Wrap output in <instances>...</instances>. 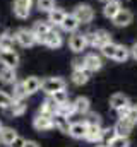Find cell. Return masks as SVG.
Wrapping results in <instances>:
<instances>
[{
  "instance_id": "1",
  "label": "cell",
  "mask_w": 137,
  "mask_h": 147,
  "mask_svg": "<svg viewBox=\"0 0 137 147\" xmlns=\"http://www.w3.org/2000/svg\"><path fill=\"white\" fill-rule=\"evenodd\" d=\"M65 80L62 77H46L45 80H41V91L46 94V96H52L55 94L57 91H62L65 89Z\"/></svg>"
},
{
  "instance_id": "2",
  "label": "cell",
  "mask_w": 137,
  "mask_h": 147,
  "mask_svg": "<svg viewBox=\"0 0 137 147\" xmlns=\"http://www.w3.org/2000/svg\"><path fill=\"white\" fill-rule=\"evenodd\" d=\"M86 39H87V45L94 46V48H101L106 43L111 41V34L104 29H98V31H93V33H87L86 34Z\"/></svg>"
},
{
  "instance_id": "3",
  "label": "cell",
  "mask_w": 137,
  "mask_h": 147,
  "mask_svg": "<svg viewBox=\"0 0 137 147\" xmlns=\"http://www.w3.org/2000/svg\"><path fill=\"white\" fill-rule=\"evenodd\" d=\"M72 14L77 17V21H79L81 24H89V22H93V19H94V9H93L91 5H87V3H79V5H75V9H74Z\"/></svg>"
},
{
  "instance_id": "4",
  "label": "cell",
  "mask_w": 137,
  "mask_h": 147,
  "mask_svg": "<svg viewBox=\"0 0 137 147\" xmlns=\"http://www.w3.org/2000/svg\"><path fill=\"white\" fill-rule=\"evenodd\" d=\"M33 0H14L12 3V12L17 19H28L33 9Z\"/></svg>"
},
{
  "instance_id": "5",
  "label": "cell",
  "mask_w": 137,
  "mask_h": 147,
  "mask_svg": "<svg viewBox=\"0 0 137 147\" xmlns=\"http://www.w3.org/2000/svg\"><path fill=\"white\" fill-rule=\"evenodd\" d=\"M16 41L21 45V46H24V48H28V46H33L38 43V38L36 34L33 33V29H24V28H21V29H17L16 31Z\"/></svg>"
},
{
  "instance_id": "6",
  "label": "cell",
  "mask_w": 137,
  "mask_h": 147,
  "mask_svg": "<svg viewBox=\"0 0 137 147\" xmlns=\"http://www.w3.org/2000/svg\"><path fill=\"white\" fill-rule=\"evenodd\" d=\"M89 123V127H87V134H86V140H89V142H101L103 139V128L101 125H100V116L96 118V120H89L87 121Z\"/></svg>"
},
{
  "instance_id": "7",
  "label": "cell",
  "mask_w": 137,
  "mask_h": 147,
  "mask_svg": "<svg viewBox=\"0 0 137 147\" xmlns=\"http://www.w3.org/2000/svg\"><path fill=\"white\" fill-rule=\"evenodd\" d=\"M68 48L74 51V53H81L87 48V39L86 34H81V33H72V36L68 38Z\"/></svg>"
},
{
  "instance_id": "8",
  "label": "cell",
  "mask_w": 137,
  "mask_h": 147,
  "mask_svg": "<svg viewBox=\"0 0 137 147\" xmlns=\"http://www.w3.org/2000/svg\"><path fill=\"white\" fill-rule=\"evenodd\" d=\"M33 127L38 130V132H46V130H52V128H53V120H52V116L39 113V115H36V116H34Z\"/></svg>"
},
{
  "instance_id": "9",
  "label": "cell",
  "mask_w": 137,
  "mask_h": 147,
  "mask_svg": "<svg viewBox=\"0 0 137 147\" xmlns=\"http://www.w3.org/2000/svg\"><path fill=\"white\" fill-rule=\"evenodd\" d=\"M0 63L3 67H9V69H16L19 65V55L14 51V50H5V51H0Z\"/></svg>"
},
{
  "instance_id": "10",
  "label": "cell",
  "mask_w": 137,
  "mask_h": 147,
  "mask_svg": "<svg viewBox=\"0 0 137 147\" xmlns=\"http://www.w3.org/2000/svg\"><path fill=\"white\" fill-rule=\"evenodd\" d=\"M45 46H48V48H52V50H57V48H60L62 45H64V38L62 34L58 33V31H55V29H52L46 36L43 38V41H41Z\"/></svg>"
},
{
  "instance_id": "11",
  "label": "cell",
  "mask_w": 137,
  "mask_h": 147,
  "mask_svg": "<svg viewBox=\"0 0 137 147\" xmlns=\"http://www.w3.org/2000/svg\"><path fill=\"white\" fill-rule=\"evenodd\" d=\"M84 63H86V70H89V72H98V70H101L103 67V58L100 55H96V53H87L86 57H84Z\"/></svg>"
},
{
  "instance_id": "12",
  "label": "cell",
  "mask_w": 137,
  "mask_h": 147,
  "mask_svg": "<svg viewBox=\"0 0 137 147\" xmlns=\"http://www.w3.org/2000/svg\"><path fill=\"white\" fill-rule=\"evenodd\" d=\"M87 127H89V123H87V121H75V123H70L68 135H70V137H74V139H86Z\"/></svg>"
},
{
  "instance_id": "13",
  "label": "cell",
  "mask_w": 137,
  "mask_h": 147,
  "mask_svg": "<svg viewBox=\"0 0 137 147\" xmlns=\"http://www.w3.org/2000/svg\"><path fill=\"white\" fill-rule=\"evenodd\" d=\"M52 29H53V26H52L48 21H36L34 26H33V33L36 34V38H38V43H41L43 38L46 36Z\"/></svg>"
},
{
  "instance_id": "14",
  "label": "cell",
  "mask_w": 137,
  "mask_h": 147,
  "mask_svg": "<svg viewBox=\"0 0 137 147\" xmlns=\"http://www.w3.org/2000/svg\"><path fill=\"white\" fill-rule=\"evenodd\" d=\"M132 21H134V16H132V12L127 10V9H120V12L113 17V24H115L117 28H125V26H129Z\"/></svg>"
},
{
  "instance_id": "15",
  "label": "cell",
  "mask_w": 137,
  "mask_h": 147,
  "mask_svg": "<svg viewBox=\"0 0 137 147\" xmlns=\"http://www.w3.org/2000/svg\"><path fill=\"white\" fill-rule=\"evenodd\" d=\"M132 128H134V123H132L130 120H127V118H120V120L115 123V127H113L115 134H117V135H122V137H129L130 132H132Z\"/></svg>"
},
{
  "instance_id": "16",
  "label": "cell",
  "mask_w": 137,
  "mask_h": 147,
  "mask_svg": "<svg viewBox=\"0 0 137 147\" xmlns=\"http://www.w3.org/2000/svg\"><path fill=\"white\" fill-rule=\"evenodd\" d=\"M22 84H24V89H26V94L28 96H33V94H36L41 89V79L39 77H34V75L24 79Z\"/></svg>"
},
{
  "instance_id": "17",
  "label": "cell",
  "mask_w": 137,
  "mask_h": 147,
  "mask_svg": "<svg viewBox=\"0 0 137 147\" xmlns=\"http://www.w3.org/2000/svg\"><path fill=\"white\" fill-rule=\"evenodd\" d=\"M120 9H122L120 0H110V2H106L104 7H103V16H104L106 19H111V21H113V17L120 12Z\"/></svg>"
},
{
  "instance_id": "18",
  "label": "cell",
  "mask_w": 137,
  "mask_h": 147,
  "mask_svg": "<svg viewBox=\"0 0 137 147\" xmlns=\"http://www.w3.org/2000/svg\"><path fill=\"white\" fill-rule=\"evenodd\" d=\"M79 26H81V22L77 21V17H75L74 14H65L64 21H62V24H60V28H62L65 33H75Z\"/></svg>"
},
{
  "instance_id": "19",
  "label": "cell",
  "mask_w": 137,
  "mask_h": 147,
  "mask_svg": "<svg viewBox=\"0 0 137 147\" xmlns=\"http://www.w3.org/2000/svg\"><path fill=\"white\" fill-rule=\"evenodd\" d=\"M52 120H53V127H55V128H58V130L64 132V134H68V130H70L68 116L62 115V113H55V115L52 116Z\"/></svg>"
},
{
  "instance_id": "20",
  "label": "cell",
  "mask_w": 137,
  "mask_h": 147,
  "mask_svg": "<svg viewBox=\"0 0 137 147\" xmlns=\"http://www.w3.org/2000/svg\"><path fill=\"white\" fill-rule=\"evenodd\" d=\"M58 110V103L52 98V96H48L45 101H43V105H41V110L39 113H43V115H48V116H53L55 113Z\"/></svg>"
},
{
  "instance_id": "21",
  "label": "cell",
  "mask_w": 137,
  "mask_h": 147,
  "mask_svg": "<svg viewBox=\"0 0 137 147\" xmlns=\"http://www.w3.org/2000/svg\"><path fill=\"white\" fill-rule=\"evenodd\" d=\"M65 10L64 9H58V7H55V9H52L50 12H48V22L52 24V26H60L62 24V21H64V17H65Z\"/></svg>"
},
{
  "instance_id": "22",
  "label": "cell",
  "mask_w": 137,
  "mask_h": 147,
  "mask_svg": "<svg viewBox=\"0 0 137 147\" xmlns=\"http://www.w3.org/2000/svg\"><path fill=\"white\" fill-rule=\"evenodd\" d=\"M127 105H130V101H129V98H127L125 94H122V92H117V94H113V96L110 98V106H111L113 110H120V108H123V106H127Z\"/></svg>"
},
{
  "instance_id": "23",
  "label": "cell",
  "mask_w": 137,
  "mask_h": 147,
  "mask_svg": "<svg viewBox=\"0 0 137 147\" xmlns=\"http://www.w3.org/2000/svg\"><path fill=\"white\" fill-rule=\"evenodd\" d=\"M74 106H75V113H79V115H86V113H89L91 101H89L86 96H79V98H75Z\"/></svg>"
},
{
  "instance_id": "24",
  "label": "cell",
  "mask_w": 137,
  "mask_h": 147,
  "mask_svg": "<svg viewBox=\"0 0 137 147\" xmlns=\"http://www.w3.org/2000/svg\"><path fill=\"white\" fill-rule=\"evenodd\" d=\"M0 82H3V84H16V82H17L16 69L3 67V69L0 70Z\"/></svg>"
},
{
  "instance_id": "25",
  "label": "cell",
  "mask_w": 137,
  "mask_h": 147,
  "mask_svg": "<svg viewBox=\"0 0 137 147\" xmlns=\"http://www.w3.org/2000/svg\"><path fill=\"white\" fill-rule=\"evenodd\" d=\"M16 137H17V132H16L14 128H10V127H2V128H0V140H2L5 146H10Z\"/></svg>"
},
{
  "instance_id": "26",
  "label": "cell",
  "mask_w": 137,
  "mask_h": 147,
  "mask_svg": "<svg viewBox=\"0 0 137 147\" xmlns=\"http://www.w3.org/2000/svg\"><path fill=\"white\" fill-rule=\"evenodd\" d=\"M14 41H16V36H14V34H10L9 31L2 33V34H0V51L12 50V48H14Z\"/></svg>"
},
{
  "instance_id": "27",
  "label": "cell",
  "mask_w": 137,
  "mask_h": 147,
  "mask_svg": "<svg viewBox=\"0 0 137 147\" xmlns=\"http://www.w3.org/2000/svg\"><path fill=\"white\" fill-rule=\"evenodd\" d=\"M89 77H91V72L89 70H74L72 72V82L75 84V86H84L87 80H89Z\"/></svg>"
},
{
  "instance_id": "28",
  "label": "cell",
  "mask_w": 137,
  "mask_h": 147,
  "mask_svg": "<svg viewBox=\"0 0 137 147\" xmlns=\"http://www.w3.org/2000/svg\"><path fill=\"white\" fill-rule=\"evenodd\" d=\"M5 111H7L10 116H21V115L26 111V103H24V99H22V101L14 99V103H12V105H10Z\"/></svg>"
},
{
  "instance_id": "29",
  "label": "cell",
  "mask_w": 137,
  "mask_h": 147,
  "mask_svg": "<svg viewBox=\"0 0 137 147\" xmlns=\"http://www.w3.org/2000/svg\"><path fill=\"white\" fill-rule=\"evenodd\" d=\"M26 89H24V84L22 82H16L14 84V89H12V98L17 99V101H22L26 98Z\"/></svg>"
},
{
  "instance_id": "30",
  "label": "cell",
  "mask_w": 137,
  "mask_h": 147,
  "mask_svg": "<svg viewBox=\"0 0 137 147\" xmlns=\"http://www.w3.org/2000/svg\"><path fill=\"white\" fill-rule=\"evenodd\" d=\"M100 50H101V53L106 57V58H113L115 53H117V50H118V45L113 43V41H110V43H106L104 46H101Z\"/></svg>"
},
{
  "instance_id": "31",
  "label": "cell",
  "mask_w": 137,
  "mask_h": 147,
  "mask_svg": "<svg viewBox=\"0 0 137 147\" xmlns=\"http://www.w3.org/2000/svg\"><path fill=\"white\" fill-rule=\"evenodd\" d=\"M57 113H62V115H65V116H72L74 113H75V106H74V101L70 103V101H65V103H60L58 105V110Z\"/></svg>"
},
{
  "instance_id": "32",
  "label": "cell",
  "mask_w": 137,
  "mask_h": 147,
  "mask_svg": "<svg viewBox=\"0 0 137 147\" xmlns=\"http://www.w3.org/2000/svg\"><path fill=\"white\" fill-rule=\"evenodd\" d=\"M129 57H130V50H129L127 46L118 45V50H117V53H115L113 60H115V62H125Z\"/></svg>"
},
{
  "instance_id": "33",
  "label": "cell",
  "mask_w": 137,
  "mask_h": 147,
  "mask_svg": "<svg viewBox=\"0 0 137 147\" xmlns=\"http://www.w3.org/2000/svg\"><path fill=\"white\" fill-rule=\"evenodd\" d=\"M55 7V0H36V9L39 12H50Z\"/></svg>"
},
{
  "instance_id": "34",
  "label": "cell",
  "mask_w": 137,
  "mask_h": 147,
  "mask_svg": "<svg viewBox=\"0 0 137 147\" xmlns=\"http://www.w3.org/2000/svg\"><path fill=\"white\" fill-rule=\"evenodd\" d=\"M129 137H122V135H117L106 147H129Z\"/></svg>"
},
{
  "instance_id": "35",
  "label": "cell",
  "mask_w": 137,
  "mask_h": 147,
  "mask_svg": "<svg viewBox=\"0 0 137 147\" xmlns=\"http://www.w3.org/2000/svg\"><path fill=\"white\" fill-rule=\"evenodd\" d=\"M12 103H14V98H12L10 94L3 92V91H0V108H2V110H7Z\"/></svg>"
},
{
  "instance_id": "36",
  "label": "cell",
  "mask_w": 137,
  "mask_h": 147,
  "mask_svg": "<svg viewBox=\"0 0 137 147\" xmlns=\"http://www.w3.org/2000/svg\"><path fill=\"white\" fill-rule=\"evenodd\" d=\"M117 137V134H115V130L113 128H103V139L101 142H104V146H108L113 139Z\"/></svg>"
},
{
  "instance_id": "37",
  "label": "cell",
  "mask_w": 137,
  "mask_h": 147,
  "mask_svg": "<svg viewBox=\"0 0 137 147\" xmlns=\"http://www.w3.org/2000/svg\"><path fill=\"white\" fill-rule=\"evenodd\" d=\"M52 98L60 105V103H65V101H68V96H67V91L65 89H62V91H57L55 94H52Z\"/></svg>"
},
{
  "instance_id": "38",
  "label": "cell",
  "mask_w": 137,
  "mask_h": 147,
  "mask_svg": "<svg viewBox=\"0 0 137 147\" xmlns=\"http://www.w3.org/2000/svg\"><path fill=\"white\" fill-rule=\"evenodd\" d=\"M72 69H74V70H84V69H86L84 58H74V60H72Z\"/></svg>"
},
{
  "instance_id": "39",
  "label": "cell",
  "mask_w": 137,
  "mask_h": 147,
  "mask_svg": "<svg viewBox=\"0 0 137 147\" xmlns=\"http://www.w3.org/2000/svg\"><path fill=\"white\" fill-rule=\"evenodd\" d=\"M130 108H132V105H127V106H123V108L117 110V113H118V118H127V115H129Z\"/></svg>"
},
{
  "instance_id": "40",
  "label": "cell",
  "mask_w": 137,
  "mask_h": 147,
  "mask_svg": "<svg viewBox=\"0 0 137 147\" xmlns=\"http://www.w3.org/2000/svg\"><path fill=\"white\" fill-rule=\"evenodd\" d=\"M24 144H26V140H24L22 137H19V135H17V137L12 140V144H10L9 147H24Z\"/></svg>"
},
{
  "instance_id": "41",
  "label": "cell",
  "mask_w": 137,
  "mask_h": 147,
  "mask_svg": "<svg viewBox=\"0 0 137 147\" xmlns=\"http://www.w3.org/2000/svg\"><path fill=\"white\" fill-rule=\"evenodd\" d=\"M130 55H132V57L137 60V41L132 45V48H130Z\"/></svg>"
},
{
  "instance_id": "42",
  "label": "cell",
  "mask_w": 137,
  "mask_h": 147,
  "mask_svg": "<svg viewBox=\"0 0 137 147\" xmlns=\"http://www.w3.org/2000/svg\"><path fill=\"white\" fill-rule=\"evenodd\" d=\"M24 147H39V144H38V142H34V140H26Z\"/></svg>"
},
{
  "instance_id": "43",
  "label": "cell",
  "mask_w": 137,
  "mask_h": 147,
  "mask_svg": "<svg viewBox=\"0 0 137 147\" xmlns=\"http://www.w3.org/2000/svg\"><path fill=\"white\" fill-rule=\"evenodd\" d=\"M100 2H103V3H106V2H110V0H100Z\"/></svg>"
},
{
  "instance_id": "44",
  "label": "cell",
  "mask_w": 137,
  "mask_h": 147,
  "mask_svg": "<svg viewBox=\"0 0 137 147\" xmlns=\"http://www.w3.org/2000/svg\"><path fill=\"white\" fill-rule=\"evenodd\" d=\"M96 147H106V146H96Z\"/></svg>"
},
{
  "instance_id": "45",
  "label": "cell",
  "mask_w": 137,
  "mask_h": 147,
  "mask_svg": "<svg viewBox=\"0 0 137 147\" xmlns=\"http://www.w3.org/2000/svg\"><path fill=\"white\" fill-rule=\"evenodd\" d=\"M0 128H2V121H0Z\"/></svg>"
}]
</instances>
